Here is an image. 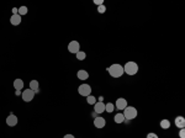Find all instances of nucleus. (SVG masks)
I'll list each match as a JSON object with an SVG mask.
<instances>
[{"label": "nucleus", "instance_id": "11", "mask_svg": "<svg viewBox=\"0 0 185 138\" xmlns=\"http://www.w3.org/2000/svg\"><path fill=\"white\" fill-rule=\"evenodd\" d=\"M116 107L119 110H125L127 107V101L124 99V97H120L117 99V101H116Z\"/></svg>", "mask_w": 185, "mask_h": 138}, {"label": "nucleus", "instance_id": "14", "mask_svg": "<svg viewBox=\"0 0 185 138\" xmlns=\"http://www.w3.org/2000/svg\"><path fill=\"white\" fill-rule=\"evenodd\" d=\"M30 89L34 90L35 92L40 91V85H38V81L37 80H31L30 81Z\"/></svg>", "mask_w": 185, "mask_h": 138}, {"label": "nucleus", "instance_id": "3", "mask_svg": "<svg viewBox=\"0 0 185 138\" xmlns=\"http://www.w3.org/2000/svg\"><path fill=\"white\" fill-rule=\"evenodd\" d=\"M124 116L127 120H133V118H136V116H137V110L133 107V106H127L124 110Z\"/></svg>", "mask_w": 185, "mask_h": 138}, {"label": "nucleus", "instance_id": "17", "mask_svg": "<svg viewBox=\"0 0 185 138\" xmlns=\"http://www.w3.org/2000/svg\"><path fill=\"white\" fill-rule=\"evenodd\" d=\"M161 127H162L163 129H168V128L170 127L169 120H162V121H161Z\"/></svg>", "mask_w": 185, "mask_h": 138}, {"label": "nucleus", "instance_id": "4", "mask_svg": "<svg viewBox=\"0 0 185 138\" xmlns=\"http://www.w3.org/2000/svg\"><path fill=\"white\" fill-rule=\"evenodd\" d=\"M21 96H22L24 101L30 102V101H32L34 97H35V91L31 90V89H26V90L22 91V95H21Z\"/></svg>", "mask_w": 185, "mask_h": 138}, {"label": "nucleus", "instance_id": "2", "mask_svg": "<svg viewBox=\"0 0 185 138\" xmlns=\"http://www.w3.org/2000/svg\"><path fill=\"white\" fill-rule=\"evenodd\" d=\"M124 72L129 75H135L138 72V64L135 62H127L124 67Z\"/></svg>", "mask_w": 185, "mask_h": 138}, {"label": "nucleus", "instance_id": "22", "mask_svg": "<svg viewBox=\"0 0 185 138\" xmlns=\"http://www.w3.org/2000/svg\"><path fill=\"white\" fill-rule=\"evenodd\" d=\"M105 11H106L105 5H100V6H98V12H100V14H104Z\"/></svg>", "mask_w": 185, "mask_h": 138}, {"label": "nucleus", "instance_id": "12", "mask_svg": "<svg viewBox=\"0 0 185 138\" xmlns=\"http://www.w3.org/2000/svg\"><path fill=\"white\" fill-rule=\"evenodd\" d=\"M10 22H11V25H14V26H17V25L21 23V16L19 15V14L12 15V16L10 17Z\"/></svg>", "mask_w": 185, "mask_h": 138}, {"label": "nucleus", "instance_id": "24", "mask_svg": "<svg viewBox=\"0 0 185 138\" xmlns=\"http://www.w3.org/2000/svg\"><path fill=\"white\" fill-rule=\"evenodd\" d=\"M147 138H159V137H158V136H157L156 133L151 132V133H148V134H147Z\"/></svg>", "mask_w": 185, "mask_h": 138}, {"label": "nucleus", "instance_id": "18", "mask_svg": "<svg viewBox=\"0 0 185 138\" xmlns=\"http://www.w3.org/2000/svg\"><path fill=\"white\" fill-rule=\"evenodd\" d=\"M114 110H115V105H114V104L109 102V104L105 105V111H106V112H109V114H110V112H112Z\"/></svg>", "mask_w": 185, "mask_h": 138}, {"label": "nucleus", "instance_id": "9", "mask_svg": "<svg viewBox=\"0 0 185 138\" xmlns=\"http://www.w3.org/2000/svg\"><path fill=\"white\" fill-rule=\"evenodd\" d=\"M174 123H175V126L178 128H184L185 127V118L183 116H176Z\"/></svg>", "mask_w": 185, "mask_h": 138}, {"label": "nucleus", "instance_id": "15", "mask_svg": "<svg viewBox=\"0 0 185 138\" xmlns=\"http://www.w3.org/2000/svg\"><path fill=\"white\" fill-rule=\"evenodd\" d=\"M14 87L16 90H21L22 87H24V81H22V79H15V81H14Z\"/></svg>", "mask_w": 185, "mask_h": 138}, {"label": "nucleus", "instance_id": "16", "mask_svg": "<svg viewBox=\"0 0 185 138\" xmlns=\"http://www.w3.org/2000/svg\"><path fill=\"white\" fill-rule=\"evenodd\" d=\"M125 120H126V118H125L124 114H116V115H115V117H114V121L116 123H122Z\"/></svg>", "mask_w": 185, "mask_h": 138}, {"label": "nucleus", "instance_id": "5", "mask_svg": "<svg viewBox=\"0 0 185 138\" xmlns=\"http://www.w3.org/2000/svg\"><path fill=\"white\" fill-rule=\"evenodd\" d=\"M78 92L80 94L81 96H89L90 95V92H91V87L90 85H88V84H81L79 87H78Z\"/></svg>", "mask_w": 185, "mask_h": 138}, {"label": "nucleus", "instance_id": "19", "mask_svg": "<svg viewBox=\"0 0 185 138\" xmlns=\"http://www.w3.org/2000/svg\"><path fill=\"white\" fill-rule=\"evenodd\" d=\"M86 101H88V104H90V105H95V102H96V97L93 96V95H89L88 99H86Z\"/></svg>", "mask_w": 185, "mask_h": 138}, {"label": "nucleus", "instance_id": "6", "mask_svg": "<svg viewBox=\"0 0 185 138\" xmlns=\"http://www.w3.org/2000/svg\"><path fill=\"white\" fill-rule=\"evenodd\" d=\"M68 51L71 52V53H78L80 51V45H79V42H76V41H72V42H69V45H68Z\"/></svg>", "mask_w": 185, "mask_h": 138}, {"label": "nucleus", "instance_id": "23", "mask_svg": "<svg viewBox=\"0 0 185 138\" xmlns=\"http://www.w3.org/2000/svg\"><path fill=\"white\" fill-rule=\"evenodd\" d=\"M179 137H180V138H185V129H184V128H180Z\"/></svg>", "mask_w": 185, "mask_h": 138}, {"label": "nucleus", "instance_id": "25", "mask_svg": "<svg viewBox=\"0 0 185 138\" xmlns=\"http://www.w3.org/2000/svg\"><path fill=\"white\" fill-rule=\"evenodd\" d=\"M94 3L96 4L98 6H100V5H104V1H103V0H94Z\"/></svg>", "mask_w": 185, "mask_h": 138}, {"label": "nucleus", "instance_id": "13", "mask_svg": "<svg viewBox=\"0 0 185 138\" xmlns=\"http://www.w3.org/2000/svg\"><path fill=\"white\" fill-rule=\"evenodd\" d=\"M76 77H78V79L79 80H86L88 78H89V73L86 72V70H79L78 73H76Z\"/></svg>", "mask_w": 185, "mask_h": 138}, {"label": "nucleus", "instance_id": "26", "mask_svg": "<svg viewBox=\"0 0 185 138\" xmlns=\"http://www.w3.org/2000/svg\"><path fill=\"white\" fill-rule=\"evenodd\" d=\"M63 138H75L73 134H66L64 137H63Z\"/></svg>", "mask_w": 185, "mask_h": 138}, {"label": "nucleus", "instance_id": "10", "mask_svg": "<svg viewBox=\"0 0 185 138\" xmlns=\"http://www.w3.org/2000/svg\"><path fill=\"white\" fill-rule=\"evenodd\" d=\"M94 111L96 112V114H101V112H104V111H105V104L101 102V101L95 102V105H94Z\"/></svg>", "mask_w": 185, "mask_h": 138}, {"label": "nucleus", "instance_id": "20", "mask_svg": "<svg viewBox=\"0 0 185 138\" xmlns=\"http://www.w3.org/2000/svg\"><path fill=\"white\" fill-rule=\"evenodd\" d=\"M85 57H86V54L84 52H81V51H79L78 53H76V59H79V60H84Z\"/></svg>", "mask_w": 185, "mask_h": 138}, {"label": "nucleus", "instance_id": "21", "mask_svg": "<svg viewBox=\"0 0 185 138\" xmlns=\"http://www.w3.org/2000/svg\"><path fill=\"white\" fill-rule=\"evenodd\" d=\"M27 14V8H26V6H21V8L20 9H19V15H26Z\"/></svg>", "mask_w": 185, "mask_h": 138}, {"label": "nucleus", "instance_id": "8", "mask_svg": "<svg viewBox=\"0 0 185 138\" xmlns=\"http://www.w3.org/2000/svg\"><path fill=\"white\" fill-rule=\"evenodd\" d=\"M105 124H106V121H105V118H103V117H96L94 120V126L96 128H104Z\"/></svg>", "mask_w": 185, "mask_h": 138}, {"label": "nucleus", "instance_id": "1", "mask_svg": "<svg viewBox=\"0 0 185 138\" xmlns=\"http://www.w3.org/2000/svg\"><path fill=\"white\" fill-rule=\"evenodd\" d=\"M107 72L111 75L112 78H120L125 72H124V67L120 64H112L107 68Z\"/></svg>", "mask_w": 185, "mask_h": 138}, {"label": "nucleus", "instance_id": "7", "mask_svg": "<svg viewBox=\"0 0 185 138\" xmlns=\"http://www.w3.org/2000/svg\"><path fill=\"white\" fill-rule=\"evenodd\" d=\"M6 124L10 126V127L16 126V124H17V117L14 114H10L8 117H6Z\"/></svg>", "mask_w": 185, "mask_h": 138}]
</instances>
